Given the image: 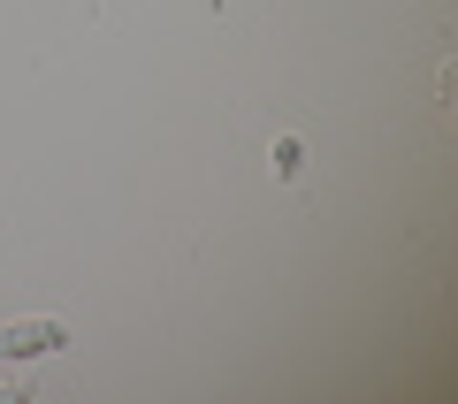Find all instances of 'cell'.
<instances>
[{
	"mask_svg": "<svg viewBox=\"0 0 458 404\" xmlns=\"http://www.w3.org/2000/svg\"><path fill=\"white\" fill-rule=\"evenodd\" d=\"M62 343H69L62 321H8V328H0V358H8V366H23V358H47V351H62Z\"/></svg>",
	"mask_w": 458,
	"mask_h": 404,
	"instance_id": "6da1fadb",
	"label": "cell"
}]
</instances>
